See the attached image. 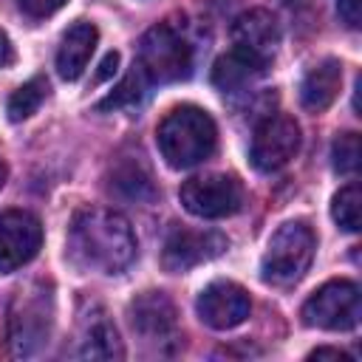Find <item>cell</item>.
I'll return each instance as SVG.
<instances>
[{
  "instance_id": "obj_1",
  "label": "cell",
  "mask_w": 362,
  "mask_h": 362,
  "mask_svg": "<svg viewBox=\"0 0 362 362\" xmlns=\"http://www.w3.org/2000/svg\"><path fill=\"white\" fill-rule=\"evenodd\" d=\"M68 257L74 266L99 274H119L136 257L130 221L113 209H82L68 229Z\"/></svg>"
},
{
  "instance_id": "obj_2",
  "label": "cell",
  "mask_w": 362,
  "mask_h": 362,
  "mask_svg": "<svg viewBox=\"0 0 362 362\" xmlns=\"http://www.w3.org/2000/svg\"><path fill=\"white\" fill-rule=\"evenodd\" d=\"M156 141L161 158L173 170H189L212 156L218 141V127L204 107L181 105L161 119L156 130Z\"/></svg>"
},
{
  "instance_id": "obj_3",
  "label": "cell",
  "mask_w": 362,
  "mask_h": 362,
  "mask_svg": "<svg viewBox=\"0 0 362 362\" xmlns=\"http://www.w3.org/2000/svg\"><path fill=\"white\" fill-rule=\"evenodd\" d=\"M314 249H317V238L308 223L303 221L283 223L272 235L263 252V260H260L263 280L272 286H294L308 272L314 260Z\"/></svg>"
},
{
  "instance_id": "obj_4",
  "label": "cell",
  "mask_w": 362,
  "mask_h": 362,
  "mask_svg": "<svg viewBox=\"0 0 362 362\" xmlns=\"http://www.w3.org/2000/svg\"><path fill=\"white\" fill-rule=\"evenodd\" d=\"M139 71L147 82L170 85L181 82L192 74V45L189 40L170 23H158L144 31L139 42Z\"/></svg>"
},
{
  "instance_id": "obj_5",
  "label": "cell",
  "mask_w": 362,
  "mask_h": 362,
  "mask_svg": "<svg viewBox=\"0 0 362 362\" xmlns=\"http://www.w3.org/2000/svg\"><path fill=\"white\" fill-rule=\"evenodd\" d=\"M303 322L322 331H351L359 322V288L351 280L320 286L303 305Z\"/></svg>"
},
{
  "instance_id": "obj_6",
  "label": "cell",
  "mask_w": 362,
  "mask_h": 362,
  "mask_svg": "<svg viewBox=\"0 0 362 362\" xmlns=\"http://www.w3.org/2000/svg\"><path fill=\"white\" fill-rule=\"evenodd\" d=\"M184 209L195 218H226L235 215L243 204V189L232 175H195L184 181L178 192Z\"/></svg>"
},
{
  "instance_id": "obj_7",
  "label": "cell",
  "mask_w": 362,
  "mask_h": 362,
  "mask_svg": "<svg viewBox=\"0 0 362 362\" xmlns=\"http://www.w3.org/2000/svg\"><path fill=\"white\" fill-rule=\"evenodd\" d=\"M300 150V124L291 116H269L252 136L249 158L260 173L283 170Z\"/></svg>"
},
{
  "instance_id": "obj_8",
  "label": "cell",
  "mask_w": 362,
  "mask_h": 362,
  "mask_svg": "<svg viewBox=\"0 0 362 362\" xmlns=\"http://www.w3.org/2000/svg\"><path fill=\"white\" fill-rule=\"evenodd\" d=\"M51 328V294L42 286L17 291L11 308V345L14 354H34Z\"/></svg>"
},
{
  "instance_id": "obj_9",
  "label": "cell",
  "mask_w": 362,
  "mask_h": 362,
  "mask_svg": "<svg viewBox=\"0 0 362 362\" xmlns=\"http://www.w3.org/2000/svg\"><path fill=\"white\" fill-rule=\"evenodd\" d=\"M229 246V240L221 232L212 229H173L164 240V252H161V266L173 274L178 272H189L212 257H218L223 249Z\"/></svg>"
},
{
  "instance_id": "obj_10",
  "label": "cell",
  "mask_w": 362,
  "mask_h": 362,
  "mask_svg": "<svg viewBox=\"0 0 362 362\" xmlns=\"http://www.w3.org/2000/svg\"><path fill=\"white\" fill-rule=\"evenodd\" d=\"M42 246V226L25 209L0 212V272H14L37 257Z\"/></svg>"
},
{
  "instance_id": "obj_11",
  "label": "cell",
  "mask_w": 362,
  "mask_h": 362,
  "mask_svg": "<svg viewBox=\"0 0 362 362\" xmlns=\"http://www.w3.org/2000/svg\"><path fill=\"white\" fill-rule=\"evenodd\" d=\"M232 45L249 59L269 65L280 45V23L266 8H249L232 23Z\"/></svg>"
},
{
  "instance_id": "obj_12",
  "label": "cell",
  "mask_w": 362,
  "mask_h": 362,
  "mask_svg": "<svg viewBox=\"0 0 362 362\" xmlns=\"http://www.w3.org/2000/svg\"><path fill=\"white\" fill-rule=\"evenodd\" d=\"M195 308H198V317L209 328L226 331V328L240 325L249 317L252 303H249V294L243 286H238L232 280H215L198 294Z\"/></svg>"
},
{
  "instance_id": "obj_13",
  "label": "cell",
  "mask_w": 362,
  "mask_h": 362,
  "mask_svg": "<svg viewBox=\"0 0 362 362\" xmlns=\"http://www.w3.org/2000/svg\"><path fill=\"white\" fill-rule=\"evenodd\" d=\"M130 325L147 342L175 339V308L161 291H144L130 303Z\"/></svg>"
},
{
  "instance_id": "obj_14",
  "label": "cell",
  "mask_w": 362,
  "mask_h": 362,
  "mask_svg": "<svg viewBox=\"0 0 362 362\" xmlns=\"http://www.w3.org/2000/svg\"><path fill=\"white\" fill-rule=\"evenodd\" d=\"M76 356L82 359H122L124 356L116 325L107 320V314L99 305H90V311L82 314Z\"/></svg>"
},
{
  "instance_id": "obj_15",
  "label": "cell",
  "mask_w": 362,
  "mask_h": 362,
  "mask_svg": "<svg viewBox=\"0 0 362 362\" xmlns=\"http://www.w3.org/2000/svg\"><path fill=\"white\" fill-rule=\"evenodd\" d=\"M96 40H99V31L93 23H74L65 34H62V42H59V51H57V71L62 79L74 82L85 74L90 57H93V48H96Z\"/></svg>"
},
{
  "instance_id": "obj_16",
  "label": "cell",
  "mask_w": 362,
  "mask_h": 362,
  "mask_svg": "<svg viewBox=\"0 0 362 362\" xmlns=\"http://www.w3.org/2000/svg\"><path fill=\"white\" fill-rule=\"evenodd\" d=\"M339 85H342V65H339V59L328 57V59L317 62L303 76V82H300V102H303V107L311 110V113L325 110L337 99Z\"/></svg>"
},
{
  "instance_id": "obj_17",
  "label": "cell",
  "mask_w": 362,
  "mask_h": 362,
  "mask_svg": "<svg viewBox=\"0 0 362 362\" xmlns=\"http://www.w3.org/2000/svg\"><path fill=\"white\" fill-rule=\"evenodd\" d=\"M263 71H266V65H260V62H255L246 54H240V51L232 48L229 54H223L215 62V68H212V85L218 90H223V93H238L243 88H249Z\"/></svg>"
},
{
  "instance_id": "obj_18",
  "label": "cell",
  "mask_w": 362,
  "mask_h": 362,
  "mask_svg": "<svg viewBox=\"0 0 362 362\" xmlns=\"http://www.w3.org/2000/svg\"><path fill=\"white\" fill-rule=\"evenodd\" d=\"M113 187H116L124 198H136V201H150V198H156L153 178H150L147 167L139 161V156L116 167V173H113Z\"/></svg>"
},
{
  "instance_id": "obj_19",
  "label": "cell",
  "mask_w": 362,
  "mask_h": 362,
  "mask_svg": "<svg viewBox=\"0 0 362 362\" xmlns=\"http://www.w3.org/2000/svg\"><path fill=\"white\" fill-rule=\"evenodd\" d=\"M45 96H48V79H45V76L28 79L25 85H20V88L8 96V105H6L8 119H11V122H23V119L34 116L37 107L45 102Z\"/></svg>"
},
{
  "instance_id": "obj_20",
  "label": "cell",
  "mask_w": 362,
  "mask_h": 362,
  "mask_svg": "<svg viewBox=\"0 0 362 362\" xmlns=\"http://www.w3.org/2000/svg\"><path fill=\"white\" fill-rule=\"evenodd\" d=\"M144 82L147 76L139 71V65H133V71L113 88L110 96H105L99 102V110H110V107H130V105H139L144 99Z\"/></svg>"
},
{
  "instance_id": "obj_21",
  "label": "cell",
  "mask_w": 362,
  "mask_h": 362,
  "mask_svg": "<svg viewBox=\"0 0 362 362\" xmlns=\"http://www.w3.org/2000/svg\"><path fill=\"white\" fill-rule=\"evenodd\" d=\"M359 204H362V195L356 184H348L334 195L331 215L342 232H359Z\"/></svg>"
},
{
  "instance_id": "obj_22",
  "label": "cell",
  "mask_w": 362,
  "mask_h": 362,
  "mask_svg": "<svg viewBox=\"0 0 362 362\" xmlns=\"http://www.w3.org/2000/svg\"><path fill=\"white\" fill-rule=\"evenodd\" d=\"M331 164L342 175H354L359 170V136L356 133H342L331 144Z\"/></svg>"
},
{
  "instance_id": "obj_23",
  "label": "cell",
  "mask_w": 362,
  "mask_h": 362,
  "mask_svg": "<svg viewBox=\"0 0 362 362\" xmlns=\"http://www.w3.org/2000/svg\"><path fill=\"white\" fill-rule=\"evenodd\" d=\"M17 3H20V8H23L28 17H34V20L48 17V14H54L57 8L65 6V0H17Z\"/></svg>"
},
{
  "instance_id": "obj_24",
  "label": "cell",
  "mask_w": 362,
  "mask_h": 362,
  "mask_svg": "<svg viewBox=\"0 0 362 362\" xmlns=\"http://www.w3.org/2000/svg\"><path fill=\"white\" fill-rule=\"evenodd\" d=\"M337 14L348 28H359V23H362V0H337Z\"/></svg>"
},
{
  "instance_id": "obj_25",
  "label": "cell",
  "mask_w": 362,
  "mask_h": 362,
  "mask_svg": "<svg viewBox=\"0 0 362 362\" xmlns=\"http://www.w3.org/2000/svg\"><path fill=\"white\" fill-rule=\"evenodd\" d=\"M116 65H119V54H116V51H110V54L102 59V65H99V74H96V79H93V82H102V79H107V76L116 71Z\"/></svg>"
},
{
  "instance_id": "obj_26",
  "label": "cell",
  "mask_w": 362,
  "mask_h": 362,
  "mask_svg": "<svg viewBox=\"0 0 362 362\" xmlns=\"http://www.w3.org/2000/svg\"><path fill=\"white\" fill-rule=\"evenodd\" d=\"M320 356H331V359L351 362V356H348L345 351H339V348H317V351H311V354H308V359H320Z\"/></svg>"
},
{
  "instance_id": "obj_27",
  "label": "cell",
  "mask_w": 362,
  "mask_h": 362,
  "mask_svg": "<svg viewBox=\"0 0 362 362\" xmlns=\"http://www.w3.org/2000/svg\"><path fill=\"white\" fill-rule=\"evenodd\" d=\"M14 62V48H11V42H8V37L0 31V68H6V65H11Z\"/></svg>"
},
{
  "instance_id": "obj_28",
  "label": "cell",
  "mask_w": 362,
  "mask_h": 362,
  "mask_svg": "<svg viewBox=\"0 0 362 362\" xmlns=\"http://www.w3.org/2000/svg\"><path fill=\"white\" fill-rule=\"evenodd\" d=\"M3 184H6V164L0 161V187H3Z\"/></svg>"
}]
</instances>
